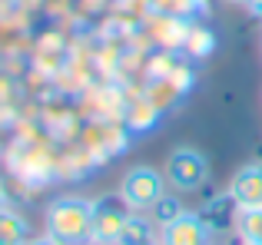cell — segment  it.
<instances>
[{
	"instance_id": "277c9868",
	"label": "cell",
	"mask_w": 262,
	"mask_h": 245,
	"mask_svg": "<svg viewBox=\"0 0 262 245\" xmlns=\"http://www.w3.org/2000/svg\"><path fill=\"white\" fill-rule=\"evenodd\" d=\"M160 245H212V226L199 212H183L160 229Z\"/></svg>"
},
{
	"instance_id": "6da1fadb",
	"label": "cell",
	"mask_w": 262,
	"mask_h": 245,
	"mask_svg": "<svg viewBox=\"0 0 262 245\" xmlns=\"http://www.w3.org/2000/svg\"><path fill=\"white\" fill-rule=\"evenodd\" d=\"M93 209L96 202L67 195L50 202L43 215V235H50L57 245H90L93 239Z\"/></svg>"
},
{
	"instance_id": "9a60e30c",
	"label": "cell",
	"mask_w": 262,
	"mask_h": 245,
	"mask_svg": "<svg viewBox=\"0 0 262 245\" xmlns=\"http://www.w3.org/2000/svg\"><path fill=\"white\" fill-rule=\"evenodd\" d=\"M259 245H262V242H259Z\"/></svg>"
},
{
	"instance_id": "4fadbf2b",
	"label": "cell",
	"mask_w": 262,
	"mask_h": 245,
	"mask_svg": "<svg viewBox=\"0 0 262 245\" xmlns=\"http://www.w3.org/2000/svg\"><path fill=\"white\" fill-rule=\"evenodd\" d=\"M229 4H239V7H249L252 0H229Z\"/></svg>"
},
{
	"instance_id": "ba28073f",
	"label": "cell",
	"mask_w": 262,
	"mask_h": 245,
	"mask_svg": "<svg viewBox=\"0 0 262 245\" xmlns=\"http://www.w3.org/2000/svg\"><path fill=\"white\" fill-rule=\"evenodd\" d=\"M153 239H156V222L146 219V212H129L120 245H143V242H153Z\"/></svg>"
},
{
	"instance_id": "30bf717a",
	"label": "cell",
	"mask_w": 262,
	"mask_h": 245,
	"mask_svg": "<svg viewBox=\"0 0 262 245\" xmlns=\"http://www.w3.org/2000/svg\"><path fill=\"white\" fill-rule=\"evenodd\" d=\"M183 212H186V209H183V202H179L176 195H163V199L153 206V222L163 229V226H169L173 219H179Z\"/></svg>"
},
{
	"instance_id": "8992f818",
	"label": "cell",
	"mask_w": 262,
	"mask_h": 245,
	"mask_svg": "<svg viewBox=\"0 0 262 245\" xmlns=\"http://www.w3.org/2000/svg\"><path fill=\"white\" fill-rule=\"evenodd\" d=\"M229 202L236 209H262V166H246L229 182Z\"/></svg>"
},
{
	"instance_id": "8fae6325",
	"label": "cell",
	"mask_w": 262,
	"mask_h": 245,
	"mask_svg": "<svg viewBox=\"0 0 262 245\" xmlns=\"http://www.w3.org/2000/svg\"><path fill=\"white\" fill-rule=\"evenodd\" d=\"M249 13L256 20H262V0H252V4H249Z\"/></svg>"
},
{
	"instance_id": "7a4b0ae2",
	"label": "cell",
	"mask_w": 262,
	"mask_h": 245,
	"mask_svg": "<svg viewBox=\"0 0 262 245\" xmlns=\"http://www.w3.org/2000/svg\"><path fill=\"white\" fill-rule=\"evenodd\" d=\"M163 195H166V176L153 166H133L120 179V202L129 212H153Z\"/></svg>"
},
{
	"instance_id": "5b68a950",
	"label": "cell",
	"mask_w": 262,
	"mask_h": 245,
	"mask_svg": "<svg viewBox=\"0 0 262 245\" xmlns=\"http://www.w3.org/2000/svg\"><path fill=\"white\" fill-rule=\"evenodd\" d=\"M129 212L116 209L113 202H96L93 209V239L90 245H120Z\"/></svg>"
},
{
	"instance_id": "5bb4252c",
	"label": "cell",
	"mask_w": 262,
	"mask_h": 245,
	"mask_svg": "<svg viewBox=\"0 0 262 245\" xmlns=\"http://www.w3.org/2000/svg\"><path fill=\"white\" fill-rule=\"evenodd\" d=\"M143 245H160V242H156V239H153V242H143Z\"/></svg>"
},
{
	"instance_id": "3957f363",
	"label": "cell",
	"mask_w": 262,
	"mask_h": 245,
	"mask_svg": "<svg viewBox=\"0 0 262 245\" xmlns=\"http://www.w3.org/2000/svg\"><path fill=\"white\" fill-rule=\"evenodd\" d=\"M163 176H166V182L176 192H196V189H203L209 182V162H206L203 153H196L189 146H179L166 156Z\"/></svg>"
},
{
	"instance_id": "9c48e42d",
	"label": "cell",
	"mask_w": 262,
	"mask_h": 245,
	"mask_svg": "<svg viewBox=\"0 0 262 245\" xmlns=\"http://www.w3.org/2000/svg\"><path fill=\"white\" fill-rule=\"evenodd\" d=\"M30 242V229L17 212L0 209V245H27Z\"/></svg>"
},
{
	"instance_id": "7c38bea8",
	"label": "cell",
	"mask_w": 262,
	"mask_h": 245,
	"mask_svg": "<svg viewBox=\"0 0 262 245\" xmlns=\"http://www.w3.org/2000/svg\"><path fill=\"white\" fill-rule=\"evenodd\" d=\"M27 245H57V242H53L50 235H40V239H30V242H27Z\"/></svg>"
},
{
	"instance_id": "52a82bcc",
	"label": "cell",
	"mask_w": 262,
	"mask_h": 245,
	"mask_svg": "<svg viewBox=\"0 0 262 245\" xmlns=\"http://www.w3.org/2000/svg\"><path fill=\"white\" fill-rule=\"evenodd\" d=\"M232 229L243 245H259L262 242V209H236Z\"/></svg>"
}]
</instances>
